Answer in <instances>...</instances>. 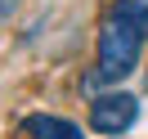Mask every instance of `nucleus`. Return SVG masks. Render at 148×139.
Returning <instances> with one entry per match:
<instances>
[{
    "label": "nucleus",
    "mask_w": 148,
    "mask_h": 139,
    "mask_svg": "<svg viewBox=\"0 0 148 139\" xmlns=\"http://www.w3.org/2000/svg\"><path fill=\"white\" fill-rule=\"evenodd\" d=\"M14 9H18V0H0V23L9 18V14H14Z\"/></svg>",
    "instance_id": "5"
},
{
    "label": "nucleus",
    "mask_w": 148,
    "mask_h": 139,
    "mask_svg": "<svg viewBox=\"0 0 148 139\" xmlns=\"http://www.w3.org/2000/svg\"><path fill=\"white\" fill-rule=\"evenodd\" d=\"M27 135H36V139H81V126H72L63 117H27Z\"/></svg>",
    "instance_id": "3"
},
{
    "label": "nucleus",
    "mask_w": 148,
    "mask_h": 139,
    "mask_svg": "<svg viewBox=\"0 0 148 139\" xmlns=\"http://www.w3.org/2000/svg\"><path fill=\"white\" fill-rule=\"evenodd\" d=\"M139 49H144V36L130 23L108 14L103 27H99V67H94L90 81H121V76H130L135 63H139Z\"/></svg>",
    "instance_id": "1"
},
{
    "label": "nucleus",
    "mask_w": 148,
    "mask_h": 139,
    "mask_svg": "<svg viewBox=\"0 0 148 139\" xmlns=\"http://www.w3.org/2000/svg\"><path fill=\"white\" fill-rule=\"evenodd\" d=\"M135 117H139V99L135 94H99L90 103V126L99 135H112V139L135 126Z\"/></svg>",
    "instance_id": "2"
},
{
    "label": "nucleus",
    "mask_w": 148,
    "mask_h": 139,
    "mask_svg": "<svg viewBox=\"0 0 148 139\" xmlns=\"http://www.w3.org/2000/svg\"><path fill=\"white\" fill-rule=\"evenodd\" d=\"M108 14H112V18H121V23H130L139 36H148V0H117Z\"/></svg>",
    "instance_id": "4"
}]
</instances>
